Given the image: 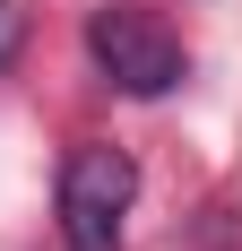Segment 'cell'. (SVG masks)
<instances>
[{
	"mask_svg": "<svg viewBox=\"0 0 242 251\" xmlns=\"http://www.w3.org/2000/svg\"><path fill=\"white\" fill-rule=\"evenodd\" d=\"M130 200H139V165L121 148H78L61 165V234H70V251H113Z\"/></svg>",
	"mask_w": 242,
	"mask_h": 251,
	"instance_id": "6da1fadb",
	"label": "cell"
},
{
	"mask_svg": "<svg viewBox=\"0 0 242 251\" xmlns=\"http://www.w3.org/2000/svg\"><path fill=\"white\" fill-rule=\"evenodd\" d=\"M18 44H26V18H18V0H0V70L18 61Z\"/></svg>",
	"mask_w": 242,
	"mask_h": 251,
	"instance_id": "3957f363",
	"label": "cell"
},
{
	"mask_svg": "<svg viewBox=\"0 0 242 251\" xmlns=\"http://www.w3.org/2000/svg\"><path fill=\"white\" fill-rule=\"evenodd\" d=\"M87 52H96V70L113 78L121 96H165V87H182V70H191L165 26L147 18V9H121V0L87 18Z\"/></svg>",
	"mask_w": 242,
	"mask_h": 251,
	"instance_id": "7a4b0ae2",
	"label": "cell"
}]
</instances>
